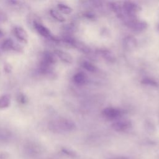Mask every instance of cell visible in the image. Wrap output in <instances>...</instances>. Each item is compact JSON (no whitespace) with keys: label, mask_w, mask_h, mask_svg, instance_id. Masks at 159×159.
I'll list each match as a JSON object with an SVG mask.
<instances>
[{"label":"cell","mask_w":159,"mask_h":159,"mask_svg":"<svg viewBox=\"0 0 159 159\" xmlns=\"http://www.w3.org/2000/svg\"><path fill=\"white\" fill-rule=\"evenodd\" d=\"M48 127L49 129L53 132L60 133L73 131L75 129L76 125L70 119L60 118L51 121L48 124Z\"/></svg>","instance_id":"obj_1"},{"label":"cell","mask_w":159,"mask_h":159,"mask_svg":"<svg viewBox=\"0 0 159 159\" xmlns=\"http://www.w3.org/2000/svg\"><path fill=\"white\" fill-rule=\"evenodd\" d=\"M56 62L54 55L48 51L43 52L39 65V72L42 75H49L52 72L53 65Z\"/></svg>","instance_id":"obj_2"},{"label":"cell","mask_w":159,"mask_h":159,"mask_svg":"<svg viewBox=\"0 0 159 159\" xmlns=\"http://www.w3.org/2000/svg\"><path fill=\"white\" fill-rule=\"evenodd\" d=\"M33 26L37 32L41 36L55 42H58V40L56 39L55 37L52 35L50 30L47 27H45L40 21L37 19H34L33 20Z\"/></svg>","instance_id":"obj_3"},{"label":"cell","mask_w":159,"mask_h":159,"mask_svg":"<svg viewBox=\"0 0 159 159\" xmlns=\"http://www.w3.org/2000/svg\"><path fill=\"white\" fill-rule=\"evenodd\" d=\"M25 153L30 157L36 158L42 153V148L37 143L29 142L24 146Z\"/></svg>","instance_id":"obj_4"},{"label":"cell","mask_w":159,"mask_h":159,"mask_svg":"<svg viewBox=\"0 0 159 159\" xmlns=\"http://www.w3.org/2000/svg\"><path fill=\"white\" fill-rule=\"evenodd\" d=\"M126 25L135 31H142L147 27V24L145 21L137 19H131L126 22Z\"/></svg>","instance_id":"obj_5"},{"label":"cell","mask_w":159,"mask_h":159,"mask_svg":"<svg viewBox=\"0 0 159 159\" xmlns=\"http://www.w3.org/2000/svg\"><path fill=\"white\" fill-rule=\"evenodd\" d=\"M123 9L128 15L132 16L140 11V7L135 3L130 1L124 2L123 4Z\"/></svg>","instance_id":"obj_6"},{"label":"cell","mask_w":159,"mask_h":159,"mask_svg":"<svg viewBox=\"0 0 159 159\" xmlns=\"http://www.w3.org/2000/svg\"><path fill=\"white\" fill-rule=\"evenodd\" d=\"M14 33L16 37L21 42L27 43L28 42V34L24 28L20 26H16L14 28Z\"/></svg>","instance_id":"obj_7"},{"label":"cell","mask_w":159,"mask_h":159,"mask_svg":"<svg viewBox=\"0 0 159 159\" xmlns=\"http://www.w3.org/2000/svg\"><path fill=\"white\" fill-rule=\"evenodd\" d=\"M112 127L114 130L118 132H123L128 130L131 126V122L127 120H118L112 124Z\"/></svg>","instance_id":"obj_8"},{"label":"cell","mask_w":159,"mask_h":159,"mask_svg":"<svg viewBox=\"0 0 159 159\" xmlns=\"http://www.w3.org/2000/svg\"><path fill=\"white\" fill-rule=\"evenodd\" d=\"M102 114L104 117L108 119H116L121 115V111L119 109L109 107L103 109Z\"/></svg>","instance_id":"obj_9"},{"label":"cell","mask_w":159,"mask_h":159,"mask_svg":"<svg viewBox=\"0 0 159 159\" xmlns=\"http://www.w3.org/2000/svg\"><path fill=\"white\" fill-rule=\"evenodd\" d=\"M54 53L62 61L66 63H72L73 58L68 53L60 50H55Z\"/></svg>","instance_id":"obj_10"},{"label":"cell","mask_w":159,"mask_h":159,"mask_svg":"<svg viewBox=\"0 0 159 159\" xmlns=\"http://www.w3.org/2000/svg\"><path fill=\"white\" fill-rule=\"evenodd\" d=\"M137 40L133 37L128 36L124 39V46L127 50H134L137 47Z\"/></svg>","instance_id":"obj_11"},{"label":"cell","mask_w":159,"mask_h":159,"mask_svg":"<svg viewBox=\"0 0 159 159\" xmlns=\"http://www.w3.org/2000/svg\"><path fill=\"white\" fill-rule=\"evenodd\" d=\"M16 43L11 39H7L2 42L1 45V48L4 51H9L11 50H14Z\"/></svg>","instance_id":"obj_12"},{"label":"cell","mask_w":159,"mask_h":159,"mask_svg":"<svg viewBox=\"0 0 159 159\" xmlns=\"http://www.w3.org/2000/svg\"><path fill=\"white\" fill-rule=\"evenodd\" d=\"M11 104V96L4 94L0 97V109L7 108Z\"/></svg>","instance_id":"obj_13"},{"label":"cell","mask_w":159,"mask_h":159,"mask_svg":"<svg viewBox=\"0 0 159 159\" xmlns=\"http://www.w3.org/2000/svg\"><path fill=\"white\" fill-rule=\"evenodd\" d=\"M73 80L74 82L77 84H83L86 81V76L83 73L78 72L73 76Z\"/></svg>","instance_id":"obj_14"},{"label":"cell","mask_w":159,"mask_h":159,"mask_svg":"<svg viewBox=\"0 0 159 159\" xmlns=\"http://www.w3.org/2000/svg\"><path fill=\"white\" fill-rule=\"evenodd\" d=\"M50 14L53 19H55V20H57L59 22H64L65 20V17L60 13H59L57 11H56L55 9H50Z\"/></svg>","instance_id":"obj_15"},{"label":"cell","mask_w":159,"mask_h":159,"mask_svg":"<svg viewBox=\"0 0 159 159\" xmlns=\"http://www.w3.org/2000/svg\"><path fill=\"white\" fill-rule=\"evenodd\" d=\"M57 6H58V9H59L63 14H70V13L72 12V9H71L70 6H68L65 4L59 3V4H58Z\"/></svg>","instance_id":"obj_16"},{"label":"cell","mask_w":159,"mask_h":159,"mask_svg":"<svg viewBox=\"0 0 159 159\" xmlns=\"http://www.w3.org/2000/svg\"><path fill=\"white\" fill-rule=\"evenodd\" d=\"M141 83L145 85H148V86H157L158 85L157 82L150 78H145L143 79L142 80Z\"/></svg>","instance_id":"obj_17"},{"label":"cell","mask_w":159,"mask_h":159,"mask_svg":"<svg viewBox=\"0 0 159 159\" xmlns=\"http://www.w3.org/2000/svg\"><path fill=\"white\" fill-rule=\"evenodd\" d=\"M82 66L85 70H86L87 71H88L89 72H94L96 71V66L93 64L91 63L90 62L84 61L83 63Z\"/></svg>","instance_id":"obj_18"},{"label":"cell","mask_w":159,"mask_h":159,"mask_svg":"<svg viewBox=\"0 0 159 159\" xmlns=\"http://www.w3.org/2000/svg\"><path fill=\"white\" fill-rule=\"evenodd\" d=\"M73 46H75V47H76L77 48L80 49V50L83 51L84 53H88L89 51L88 47L87 46H86L84 44H83V43H82L81 42H78L75 41L74 43H73Z\"/></svg>","instance_id":"obj_19"},{"label":"cell","mask_w":159,"mask_h":159,"mask_svg":"<svg viewBox=\"0 0 159 159\" xmlns=\"http://www.w3.org/2000/svg\"><path fill=\"white\" fill-rule=\"evenodd\" d=\"M17 100L19 104L23 105L27 104V102H28V98L27 96L22 93H20L18 94L17 96Z\"/></svg>","instance_id":"obj_20"},{"label":"cell","mask_w":159,"mask_h":159,"mask_svg":"<svg viewBox=\"0 0 159 159\" xmlns=\"http://www.w3.org/2000/svg\"><path fill=\"white\" fill-rule=\"evenodd\" d=\"M102 55L107 60L112 61L114 60V57H113L112 54L108 50L102 51Z\"/></svg>","instance_id":"obj_21"},{"label":"cell","mask_w":159,"mask_h":159,"mask_svg":"<svg viewBox=\"0 0 159 159\" xmlns=\"http://www.w3.org/2000/svg\"><path fill=\"white\" fill-rule=\"evenodd\" d=\"M7 19V17L5 13L0 11V23H3L6 22Z\"/></svg>","instance_id":"obj_22"},{"label":"cell","mask_w":159,"mask_h":159,"mask_svg":"<svg viewBox=\"0 0 159 159\" xmlns=\"http://www.w3.org/2000/svg\"><path fill=\"white\" fill-rule=\"evenodd\" d=\"M12 70V67L9 64H6L4 65V71L7 73H9L11 72Z\"/></svg>","instance_id":"obj_23"},{"label":"cell","mask_w":159,"mask_h":159,"mask_svg":"<svg viewBox=\"0 0 159 159\" xmlns=\"http://www.w3.org/2000/svg\"><path fill=\"white\" fill-rule=\"evenodd\" d=\"M9 155L6 152L0 153V159H7Z\"/></svg>","instance_id":"obj_24"},{"label":"cell","mask_w":159,"mask_h":159,"mask_svg":"<svg viewBox=\"0 0 159 159\" xmlns=\"http://www.w3.org/2000/svg\"><path fill=\"white\" fill-rule=\"evenodd\" d=\"M9 2L12 4V5H17L19 3V2L17 1H9Z\"/></svg>","instance_id":"obj_25"},{"label":"cell","mask_w":159,"mask_h":159,"mask_svg":"<svg viewBox=\"0 0 159 159\" xmlns=\"http://www.w3.org/2000/svg\"><path fill=\"white\" fill-rule=\"evenodd\" d=\"M4 36V32L1 29H0V39L2 38Z\"/></svg>","instance_id":"obj_26"},{"label":"cell","mask_w":159,"mask_h":159,"mask_svg":"<svg viewBox=\"0 0 159 159\" xmlns=\"http://www.w3.org/2000/svg\"><path fill=\"white\" fill-rule=\"evenodd\" d=\"M114 159H128V158H124V157H120V158H115Z\"/></svg>","instance_id":"obj_27"},{"label":"cell","mask_w":159,"mask_h":159,"mask_svg":"<svg viewBox=\"0 0 159 159\" xmlns=\"http://www.w3.org/2000/svg\"><path fill=\"white\" fill-rule=\"evenodd\" d=\"M158 29H159V25H158Z\"/></svg>","instance_id":"obj_28"}]
</instances>
